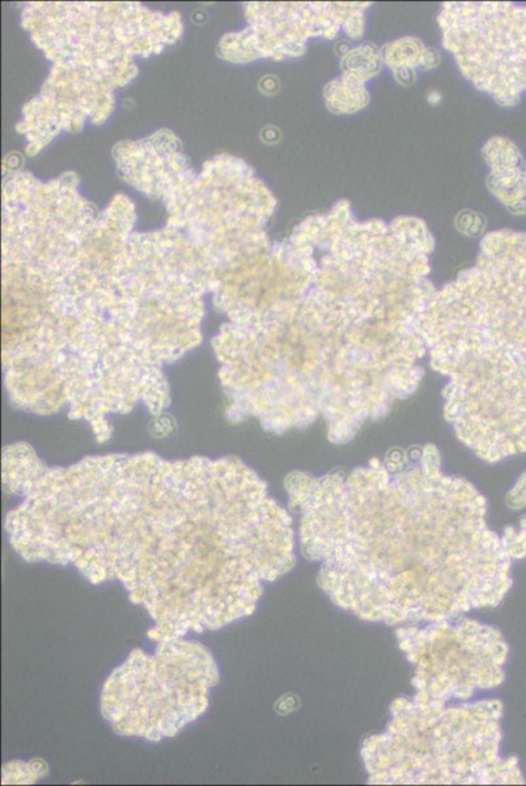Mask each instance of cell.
Masks as SVG:
<instances>
[{"label": "cell", "instance_id": "7a4b0ae2", "mask_svg": "<svg viewBox=\"0 0 526 786\" xmlns=\"http://www.w3.org/2000/svg\"><path fill=\"white\" fill-rule=\"evenodd\" d=\"M219 670L202 643L158 641L154 654L134 650L109 676L101 712L123 737L172 738L203 715Z\"/></svg>", "mask_w": 526, "mask_h": 786}, {"label": "cell", "instance_id": "6da1fadb", "mask_svg": "<svg viewBox=\"0 0 526 786\" xmlns=\"http://www.w3.org/2000/svg\"><path fill=\"white\" fill-rule=\"evenodd\" d=\"M286 519L258 490L172 500L134 491L46 494L21 557L71 564L95 584L120 581L155 620L149 638L176 640L251 615L263 581L292 562Z\"/></svg>", "mask_w": 526, "mask_h": 786}, {"label": "cell", "instance_id": "3957f363", "mask_svg": "<svg viewBox=\"0 0 526 786\" xmlns=\"http://www.w3.org/2000/svg\"><path fill=\"white\" fill-rule=\"evenodd\" d=\"M46 774V764L33 760L28 762H10L3 768V784H32Z\"/></svg>", "mask_w": 526, "mask_h": 786}]
</instances>
